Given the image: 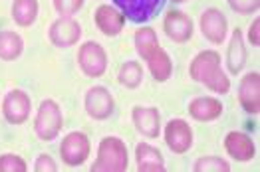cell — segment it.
Instances as JSON below:
<instances>
[{"mask_svg": "<svg viewBox=\"0 0 260 172\" xmlns=\"http://www.w3.org/2000/svg\"><path fill=\"white\" fill-rule=\"evenodd\" d=\"M189 75L197 83L211 89L213 93L226 95L231 91V79L220 67V56L215 50H205L197 54L189 65Z\"/></svg>", "mask_w": 260, "mask_h": 172, "instance_id": "cell-1", "label": "cell"}, {"mask_svg": "<svg viewBox=\"0 0 260 172\" xmlns=\"http://www.w3.org/2000/svg\"><path fill=\"white\" fill-rule=\"evenodd\" d=\"M127 147L119 137H104L98 149V158L91 164L93 172H123L127 170Z\"/></svg>", "mask_w": 260, "mask_h": 172, "instance_id": "cell-2", "label": "cell"}, {"mask_svg": "<svg viewBox=\"0 0 260 172\" xmlns=\"http://www.w3.org/2000/svg\"><path fill=\"white\" fill-rule=\"evenodd\" d=\"M64 125V115L62 109L56 101L52 99H44L38 107L36 119H34V131L38 135V139L42 141H54Z\"/></svg>", "mask_w": 260, "mask_h": 172, "instance_id": "cell-3", "label": "cell"}, {"mask_svg": "<svg viewBox=\"0 0 260 172\" xmlns=\"http://www.w3.org/2000/svg\"><path fill=\"white\" fill-rule=\"evenodd\" d=\"M80 69L87 77H102L108 69V54L98 42H84L78 52Z\"/></svg>", "mask_w": 260, "mask_h": 172, "instance_id": "cell-4", "label": "cell"}, {"mask_svg": "<svg viewBox=\"0 0 260 172\" xmlns=\"http://www.w3.org/2000/svg\"><path fill=\"white\" fill-rule=\"evenodd\" d=\"M113 6L125 16V20L143 24L163 8L165 0H111Z\"/></svg>", "mask_w": 260, "mask_h": 172, "instance_id": "cell-5", "label": "cell"}, {"mask_svg": "<svg viewBox=\"0 0 260 172\" xmlns=\"http://www.w3.org/2000/svg\"><path fill=\"white\" fill-rule=\"evenodd\" d=\"M48 38L56 48H72L82 38V26L72 16H60L50 24Z\"/></svg>", "mask_w": 260, "mask_h": 172, "instance_id": "cell-6", "label": "cell"}, {"mask_svg": "<svg viewBox=\"0 0 260 172\" xmlns=\"http://www.w3.org/2000/svg\"><path fill=\"white\" fill-rule=\"evenodd\" d=\"M89 139L87 135L80 133V131H74V133H68L60 145V154L64 158V162L68 166H80L84 164L89 156Z\"/></svg>", "mask_w": 260, "mask_h": 172, "instance_id": "cell-7", "label": "cell"}, {"mask_svg": "<svg viewBox=\"0 0 260 172\" xmlns=\"http://www.w3.org/2000/svg\"><path fill=\"white\" fill-rule=\"evenodd\" d=\"M32 111V103L26 91L22 89H12L6 93L4 101H2V115L10 125H22L28 121Z\"/></svg>", "mask_w": 260, "mask_h": 172, "instance_id": "cell-8", "label": "cell"}, {"mask_svg": "<svg viewBox=\"0 0 260 172\" xmlns=\"http://www.w3.org/2000/svg\"><path fill=\"white\" fill-rule=\"evenodd\" d=\"M84 107H86L87 115L91 119H95V121H104V119L111 117V113H113V97H111L108 87L95 85L91 89H87Z\"/></svg>", "mask_w": 260, "mask_h": 172, "instance_id": "cell-9", "label": "cell"}, {"mask_svg": "<svg viewBox=\"0 0 260 172\" xmlns=\"http://www.w3.org/2000/svg\"><path fill=\"white\" fill-rule=\"evenodd\" d=\"M199 24H201V32H203L205 40H209L211 44H222L226 40L229 20L218 8H207L201 14Z\"/></svg>", "mask_w": 260, "mask_h": 172, "instance_id": "cell-10", "label": "cell"}, {"mask_svg": "<svg viewBox=\"0 0 260 172\" xmlns=\"http://www.w3.org/2000/svg\"><path fill=\"white\" fill-rule=\"evenodd\" d=\"M165 143L175 154H185L193 147V131L185 119H171L165 127Z\"/></svg>", "mask_w": 260, "mask_h": 172, "instance_id": "cell-11", "label": "cell"}, {"mask_svg": "<svg viewBox=\"0 0 260 172\" xmlns=\"http://www.w3.org/2000/svg\"><path fill=\"white\" fill-rule=\"evenodd\" d=\"M163 32L177 44L189 42L193 38V20L181 10H171L163 20Z\"/></svg>", "mask_w": 260, "mask_h": 172, "instance_id": "cell-12", "label": "cell"}, {"mask_svg": "<svg viewBox=\"0 0 260 172\" xmlns=\"http://www.w3.org/2000/svg\"><path fill=\"white\" fill-rule=\"evenodd\" d=\"M239 101L240 107L248 115H258L260 113V73L250 71L242 77L239 85Z\"/></svg>", "mask_w": 260, "mask_h": 172, "instance_id": "cell-13", "label": "cell"}, {"mask_svg": "<svg viewBox=\"0 0 260 172\" xmlns=\"http://www.w3.org/2000/svg\"><path fill=\"white\" fill-rule=\"evenodd\" d=\"M93 22H95V26L100 28V32H102L104 36L113 38V36H117V34L123 30V26H125V16H123L115 6L102 4V6H98L95 12H93Z\"/></svg>", "mask_w": 260, "mask_h": 172, "instance_id": "cell-14", "label": "cell"}, {"mask_svg": "<svg viewBox=\"0 0 260 172\" xmlns=\"http://www.w3.org/2000/svg\"><path fill=\"white\" fill-rule=\"evenodd\" d=\"M131 119H133L135 129L139 131L143 137H147V139L159 137V131H161V115H159V109L157 107H143V105H137V107H133V111H131Z\"/></svg>", "mask_w": 260, "mask_h": 172, "instance_id": "cell-15", "label": "cell"}, {"mask_svg": "<svg viewBox=\"0 0 260 172\" xmlns=\"http://www.w3.org/2000/svg\"><path fill=\"white\" fill-rule=\"evenodd\" d=\"M224 149L229 152V156H233L239 162H248L256 154V147H254L252 139L240 131H231L224 137Z\"/></svg>", "mask_w": 260, "mask_h": 172, "instance_id": "cell-16", "label": "cell"}, {"mask_svg": "<svg viewBox=\"0 0 260 172\" xmlns=\"http://www.w3.org/2000/svg\"><path fill=\"white\" fill-rule=\"evenodd\" d=\"M224 105L222 101H218L217 97H197L189 103V113L195 121L201 123H209V121H215L222 115Z\"/></svg>", "mask_w": 260, "mask_h": 172, "instance_id": "cell-17", "label": "cell"}, {"mask_svg": "<svg viewBox=\"0 0 260 172\" xmlns=\"http://www.w3.org/2000/svg\"><path fill=\"white\" fill-rule=\"evenodd\" d=\"M246 64V48H244V38H242V30L235 28L231 34V42H229V52H226V67L233 75H239L242 67Z\"/></svg>", "mask_w": 260, "mask_h": 172, "instance_id": "cell-18", "label": "cell"}, {"mask_svg": "<svg viewBox=\"0 0 260 172\" xmlns=\"http://www.w3.org/2000/svg\"><path fill=\"white\" fill-rule=\"evenodd\" d=\"M135 160H137V170L139 172H163L165 162L161 152L147 143H139L135 147Z\"/></svg>", "mask_w": 260, "mask_h": 172, "instance_id": "cell-19", "label": "cell"}, {"mask_svg": "<svg viewBox=\"0 0 260 172\" xmlns=\"http://www.w3.org/2000/svg\"><path fill=\"white\" fill-rule=\"evenodd\" d=\"M22 50H24V40L18 32L12 30L0 32V60L14 62L22 56Z\"/></svg>", "mask_w": 260, "mask_h": 172, "instance_id": "cell-20", "label": "cell"}, {"mask_svg": "<svg viewBox=\"0 0 260 172\" xmlns=\"http://www.w3.org/2000/svg\"><path fill=\"white\" fill-rule=\"evenodd\" d=\"M147 67H149V71H151L153 79L159 81V83L167 81V79L171 77V73H173L171 58H169V54H167L163 48H157V50H155V54L147 60Z\"/></svg>", "mask_w": 260, "mask_h": 172, "instance_id": "cell-21", "label": "cell"}, {"mask_svg": "<svg viewBox=\"0 0 260 172\" xmlns=\"http://www.w3.org/2000/svg\"><path fill=\"white\" fill-rule=\"evenodd\" d=\"M38 0H14L12 2V20L22 28L32 26L38 18Z\"/></svg>", "mask_w": 260, "mask_h": 172, "instance_id": "cell-22", "label": "cell"}, {"mask_svg": "<svg viewBox=\"0 0 260 172\" xmlns=\"http://www.w3.org/2000/svg\"><path fill=\"white\" fill-rule=\"evenodd\" d=\"M157 48H161V46H159L157 34H155L153 28L143 26V28H139V30L135 32V50H137V54H139L141 60L147 62L153 54H155Z\"/></svg>", "mask_w": 260, "mask_h": 172, "instance_id": "cell-23", "label": "cell"}, {"mask_svg": "<svg viewBox=\"0 0 260 172\" xmlns=\"http://www.w3.org/2000/svg\"><path fill=\"white\" fill-rule=\"evenodd\" d=\"M117 79L119 83L127 89H135V87L141 85L143 81V69L137 62H125V64L119 67V73H117Z\"/></svg>", "mask_w": 260, "mask_h": 172, "instance_id": "cell-24", "label": "cell"}, {"mask_svg": "<svg viewBox=\"0 0 260 172\" xmlns=\"http://www.w3.org/2000/svg\"><path fill=\"white\" fill-rule=\"evenodd\" d=\"M195 172H229L231 170V164L220 158V156H201L197 158L195 166H193Z\"/></svg>", "mask_w": 260, "mask_h": 172, "instance_id": "cell-25", "label": "cell"}, {"mask_svg": "<svg viewBox=\"0 0 260 172\" xmlns=\"http://www.w3.org/2000/svg\"><path fill=\"white\" fill-rule=\"evenodd\" d=\"M28 164L18 154H0V172H26Z\"/></svg>", "mask_w": 260, "mask_h": 172, "instance_id": "cell-26", "label": "cell"}, {"mask_svg": "<svg viewBox=\"0 0 260 172\" xmlns=\"http://www.w3.org/2000/svg\"><path fill=\"white\" fill-rule=\"evenodd\" d=\"M84 6V0H54V8L60 16H74Z\"/></svg>", "mask_w": 260, "mask_h": 172, "instance_id": "cell-27", "label": "cell"}, {"mask_svg": "<svg viewBox=\"0 0 260 172\" xmlns=\"http://www.w3.org/2000/svg\"><path fill=\"white\" fill-rule=\"evenodd\" d=\"M229 6L239 14H254L260 8V0H229Z\"/></svg>", "mask_w": 260, "mask_h": 172, "instance_id": "cell-28", "label": "cell"}, {"mask_svg": "<svg viewBox=\"0 0 260 172\" xmlns=\"http://www.w3.org/2000/svg\"><path fill=\"white\" fill-rule=\"evenodd\" d=\"M34 170L36 172H56L58 170V164L54 162V158H52L50 154H40V156L36 158Z\"/></svg>", "mask_w": 260, "mask_h": 172, "instance_id": "cell-29", "label": "cell"}, {"mask_svg": "<svg viewBox=\"0 0 260 172\" xmlns=\"http://www.w3.org/2000/svg\"><path fill=\"white\" fill-rule=\"evenodd\" d=\"M258 32H260V20L258 18H254V22H252V24H250V28H248V42L252 44L254 48H258L260 46Z\"/></svg>", "mask_w": 260, "mask_h": 172, "instance_id": "cell-30", "label": "cell"}, {"mask_svg": "<svg viewBox=\"0 0 260 172\" xmlns=\"http://www.w3.org/2000/svg\"><path fill=\"white\" fill-rule=\"evenodd\" d=\"M173 2H177V4H181V2H187V0H173Z\"/></svg>", "mask_w": 260, "mask_h": 172, "instance_id": "cell-31", "label": "cell"}]
</instances>
